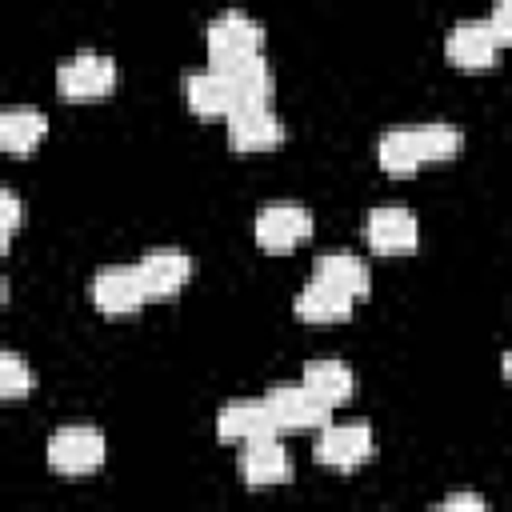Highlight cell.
I'll return each instance as SVG.
<instances>
[{
  "label": "cell",
  "instance_id": "11",
  "mask_svg": "<svg viewBox=\"0 0 512 512\" xmlns=\"http://www.w3.org/2000/svg\"><path fill=\"white\" fill-rule=\"evenodd\" d=\"M136 268L148 300H172L192 276V256L184 248H152L136 260Z\"/></svg>",
  "mask_w": 512,
  "mask_h": 512
},
{
  "label": "cell",
  "instance_id": "14",
  "mask_svg": "<svg viewBox=\"0 0 512 512\" xmlns=\"http://www.w3.org/2000/svg\"><path fill=\"white\" fill-rule=\"evenodd\" d=\"M284 136H288V128L272 108H252V112L228 116V144L236 152H268V148H280Z\"/></svg>",
  "mask_w": 512,
  "mask_h": 512
},
{
  "label": "cell",
  "instance_id": "20",
  "mask_svg": "<svg viewBox=\"0 0 512 512\" xmlns=\"http://www.w3.org/2000/svg\"><path fill=\"white\" fill-rule=\"evenodd\" d=\"M328 408H340L356 396V376L344 360H308L304 364V376H300Z\"/></svg>",
  "mask_w": 512,
  "mask_h": 512
},
{
  "label": "cell",
  "instance_id": "3",
  "mask_svg": "<svg viewBox=\"0 0 512 512\" xmlns=\"http://www.w3.org/2000/svg\"><path fill=\"white\" fill-rule=\"evenodd\" d=\"M116 88V60L104 52H76L56 68V92L68 104L108 100Z\"/></svg>",
  "mask_w": 512,
  "mask_h": 512
},
{
  "label": "cell",
  "instance_id": "6",
  "mask_svg": "<svg viewBox=\"0 0 512 512\" xmlns=\"http://www.w3.org/2000/svg\"><path fill=\"white\" fill-rule=\"evenodd\" d=\"M264 404L272 408L280 432L324 428V424H328V412H332V408H328L304 380H296V384H272V388L264 392Z\"/></svg>",
  "mask_w": 512,
  "mask_h": 512
},
{
  "label": "cell",
  "instance_id": "8",
  "mask_svg": "<svg viewBox=\"0 0 512 512\" xmlns=\"http://www.w3.org/2000/svg\"><path fill=\"white\" fill-rule=\"evenodd\" d=\"M364 240L380 256L412 252L420 244V220L400 204H380V208H372L364 216Z\"/></svg>",
  "mask_w": 512,
  "mask_h": 512
},
{
  "label": "cell",
  "instance_id": "12",
  "mask_svg": "<svg viewBox=\"0 0 512 512\" xmlns=\"http://www.w3.org/2000/svg\"><path fill=\"white\" fill-rule=\"evenodd\" d=\"M240 476L252 488H272L292 480V456L280 444V436H256L240 448Z\"/></svg>",
  "mask_w": 512,
  "mask_h": 512
},
{
  "label": "cell",
  "instance_id": "10",
  "mask_svg": "<svg viewBox=\"0 0 512 512\" xmlns=\"http://www.w3.org/2000/svg\"><path fill=\"white\" fill-rule=\"evenodd\" d=\"M312 452L320 464L352 472L372 456V428L368 424H324Z\"/></svg>",
  "mask_w": 512,
  "mask_h": 512
},
{
  "label": "cell",
  "instance_id": "15",
  "mask_svg": "<svg viewBox=\"0 0 512 512\" xmlns=\"http://www.w3.org/2000/svg\"><path fill=\"white\" fill-rule=\"evenodd\" d=\"M352 296L348 292H340V288H332V284H324V280H308L300 292H296V300H292V312L304 320V324H340V320H348L352 316Z\"/></svg>",
  "mask_w": 512,
  "mask_h": 512
},
{
  "label": "cell",
  "instance_id": "5",
  "mask_svg": "<svg viewBox=\"0 0 512 512\" xmlns=\"http://www.w3.org/2000/svg\"><path fill=\"white\" fill-rule=\"evenodd\" d=\"M88 296L104 316H136L148 304V292H144V280H140L136 264L100 268L88 284Z\"/></svg>",
  "mask_w": 512,
  "mask_h": 512
},
{
  "label": "cell",
  "instance_id": "24",
  "mask_svg": "<svg viewBox=\"0 0 512 512\" xmlns=\"http://www.w3.org/2000/svg\"><path fill=\"white\" fill-rule=\"evenodd\" d=\"M440 508H488V500L476 492H456V496H444Z\"/></svg>",
  "mask_w": 512,
  "mask_h": 512
},
{
  "label": "cell",
  "instance_id": "9",
  "mask_svg": "<svg viewBox=\"0 0 512 512\" xmlns=\"http://www.w3.org/2000/svg\"><path fill=\"white\" fill-rule=\"evenodd\" d=\"M500 48H504V44L496 40V32H492L488 20H460V24L448 32V40H444L448 60H452L456 68H464V72H484V68H492L496 56H500Z\"/></svg>",
  "mask_w": 512,
  "mask_h": 512
},
{
  "label": "cell",
  "instance_id": "19",
  "mask_svg": "<svg viewBox=\"0 0 512 512\" xmlns=\"http://www.w3.org/2000/svg\"><path fill=\"white\" fill-rule=\"evenodd\" d=\"M48 116L40 108H4L0 112V148L12 156H28L44 144Z\"/></svg>",
  "mask_w": 512,
  "mask_h": 512
},
{
  "label": "cell",
  "instance_id": "18",
  "mask_svg": "<svg viewBox=\"0 0 512 512\" xmlns=\"http://www.w3.org/2000/svg\"><path fill=\"white\" fill-rule=\"evenodd\" d=\"M228 84H232V112H252V108H272V92H276V80H272V68L264 64V56L240 64L228 72Z\"/></svg>",
  "mask_w": 512,
  "mask_h": 512
},
{
  "label": "cell",
  "instance_id": "16",
  "mask_svg": "<svg viewBox=\"0 0 512 512\" xmlns=\"http://www.w3.org/2000/svg\"><path fill=\"white\" fill-rule=\"evenodd\" d=\"M312 276L324 280V284H332V288H340V292H348L352 300H364V296L372 292V272H368V264H364L356 252H344V248L324 252V256L316 260Z\"/></svg>",
  "mask_w": 512,
  "mask_h": 512
},
{
  "label": "cell",
  "instance_id": "2",
  "mask_svg": "<svg viewBox=\"0 0 512 512\" xmlns=\"http://www.w3.org/2000/svg\"><path fill=\"white\" fill-rule=\"evenodd\" d=\"M208 64L216 72H232L256 56H264V28L244 12H220L204 32Z\"/></svg>",
  "mask_w": 512,
  "mask_h": 512
},
{
  "label": "cell",
  "instance_id": "22",
  "mask_svg": "<svg viewBox=\"0 0 512 512\" xmlns=\"http://www.w3.org/2000/svg\"><path fill=\"white\" fill-rule=\"evenodd\" d=\"M20 224H24V204H20V196L12 188H4L0 192V240H4V248L12 244V236L20 232Z\"/></svg>",
  "mask_w": 512,
  "mask_h": 512
},
{
  "label": "cell",
  "instance_id": "1",
  "mask_svg": "<svg viewBox=\"0 0 512 512\" xmlns=\"http://www.w3.org/2000/svg\"><path fill=\"white\" fill-rule=\"evenodd\" d=\"M464 148V132L456 124H408L380 136L376 160L388 176H412L420 168L444 164Z\"/></svg>",
  "mask_w": 512,
  "mask_h": 512
},
{
  "label": "cell",
  "instance_id": "4",
  "mask_svg": "<svg viewBox=\"0 0 512 512\" xmlns=\"http://www.w3.org/2000/svg\"><path fill=\"white\" fill-rule=\"evenodd\" d=\"M48 468L60 476H88L104 464L108 456V440L100 428L88 424H72V428H56L48 436Z\"/></svg>",
  "mask_w": 512,
  "mask_h": 512
},
{
  "label": "cell",
  "instance_id": "23",
  "mask_svg": "<svg viewBox=\"0 0 512 512\" xmlns=\"http://www.w3.org/2000/svg\"><path fill=\"white\" fill-rule=\"evenodd\" d=\"M488 24H492L500 44H512V0H496L488 12Z\"/></svg>",
  "mask_w": 512,
  "mask_h": 512
},
{
  "label": "cell",
  "instance_id": "13",
  "mask_svg": "<svg viewBox=\"0 0 512 512\" xmlns=\"http://www.w3.org/2000/svg\"><path fill=\"white\" fill-rule=\"evenodd\" d=\"M216 436L232 440V444H248L256 436H280V424L272 416V408L260 400H232L216 412Z\"/></svg>",
  "mask_w": 512,
  "mask_h": 512
},
{
  "label": "cell",
  "instance_id": "17",
  "mask_svg": "<svg viewBox=\"0 0 512 512\" xmlns=\"http://www.w3.org/2000/svg\"><path fill=\"white\" fill-rule=\"evenodd\" d=\"M184 100H188V108L196 112V116H204V120H216V116H232V84H228V72H216V68H208V72H192L188 80H184Z\"/></svg>",
  "mask_w": 512,
  "mask_h": 512
},
{
  "label": "cell",
  "instance_id": "25",
  "mask_svg": "<svg viewBox=\"0 0 512 512\" xmlns=\"http://www.w3.org/2000/svg\"><path fill=\"white\" fill-rule=\"evenodd\" d=\"M500 372H504V380H508V384H512V348H508V352H504V360H500Z\"/></svg>",
  "mask_w": 512,
  "mask_h": 512
},
{
  "label": "cell",
  "instance_id": "7",
  "mask_svg": "<svg viewBox=\"0 0 512 512\" xmlns=\"http://www.w3.org/2000/svg\"><path fill=\"white\" fill-rule=\"evenodd\" d=\"M252 236L268 252H292L312 236V212L300 204H268L256 212Z\"/></svg>",
  "mask_w": 512,
  "mask_h": 512
},
{
  "label": "cell",
  "instance_id": "21",
  "mask_svg": "<svg viewBox=\"0 0 512 512\" xmlns=\"http://www.w3.org/2000/svg\"><path fill=\"white\" fill-rule=\"evenodd\" d=\"M32 388H36L32 368L16 352H4L0 356V396L4 400H24V396H32Z\"/></svg>",
  "mask_w": 512,
  "mask_h": 512
}]
</instances>
